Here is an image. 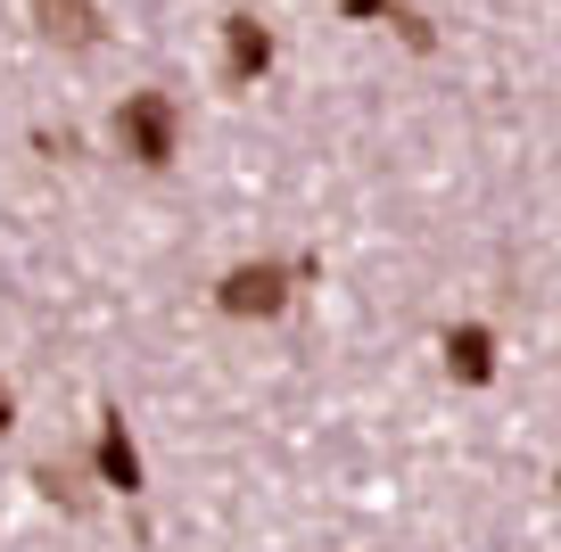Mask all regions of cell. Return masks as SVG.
Returning <instances> with one entry per match:
<instances>
[{"mask_svg":"<svg viewBox=\"0 0 561 552\" xmlns=\"http://www.w3.org/2000/svg\"><path fill=\"white\" fill-rule=\"evenodd\" d=\"M116 149L133 157V165H174V149H182V107H174V91H133V100L116 107Z\"/></svg>","mask_w":561,"mask_h":552,"instance_id":"obj_1","label":"cell"},{"mask_svg":"<svg viewBox=\"0 0 561 552\" xmlns=\"http://www.w3.org/2000/svg\"><path fill=\"white\" fill-rule=\"evenodd\" d=\"M289 289H298V264L256 256V264H231V273L215 280V306H224L231 322H273V313L289 306Z\"/></svg>","mask_w":561,"mask_h":552,"instance_id":"obj_2","label":"cell"},{"mask_svg":"<svg viewBox=\"0 0 561 552\" xmlns=\"http://www.w3.org/2000/svg\"><path fill=\"white\" fill-rule=\"evenodd\" d=\"M264 67H273V34H264L256 18H231V25H224V83L248 91Z\"/></svg>","mask_w":561,"mask_h":552,"instance_id":"obj_3","label":"cell"},{"mask_svg":"<svg viewBox=\"0 0 561 552\" xmlns=\"http://www.w3.org/2000/svg\"><path fill=\"white\" fill-rule=\"evenodd\" d=\"M446 371H455L462 388H488L495 380V330L488 322H455L446 330Z\"/></svg>","mask_w":561,"mask_h":552,"instance_id":"obj_4","label":"cell"},{"mask_svg":"<svg viewBox=\"0 0 561 552\" xmlns=\"http://www.w3.org/2000/svg\"><path fill=\"white\" fill-rule=\"evenodd\" d=\"M91 470H100L107 486H124V495H140V453H133V437H124V413H116V404L100 413V446H91Z\"/></svg>","mask_w":561,"mask_h":552,"instance_id":"obj_5","label":"cell"},{"mask_svg":"<svg viewBox=\"0 0 561 552\" xmlns=\"http://www.w3.org/2000/svg\"><path fill=\"white\" fill-rule=\"evenodd\" d=\"M34 25L58 50H91V42H100V9H91V0H34Z\"/></svg>","mask_w":561,"mask_h":552,"instance_id":"obj_6","label":"cell"},{"mask_svg":"<svg viewBox=\"0 0 561 552\" xmlns=\"http://www.w3.org/2000/svg\"><path fill=\"white\" fill-rule=\"evenodd\" d=\"M339 18H347V25H380V18H388L404 42H413V50H430V42H438L430 25L413 18V9H404V0H339Z\"/></svg>","mask_w":561,"mask_h":552,"instance_id":"obj_7","label":"cell"},{"mask_svg":"<svg viewBox=\"0 0 561 552\" xmlns=\"http://www.w3.org/2000/svg\"><path fill=\"white\" fill-rule=\"evenodd\" d=\"M34 486H42L50 503H67V511H91V495L75 486V462H42V470H34Z\"/></svg>","mask_w":561,"mask_h":552,"instance_id":"obj_8","label":"cell"},{"mask_svg":"<svg viewBox=\"0 0 561 552\" xmlns=\"http://www.w3.org/2000/svg\"><path fill=\"white\" fill-rule=\"evenodd\" d=\"M18 429V396H9V388H0V437Z\"/></svg>","mask_w":561,"mask_h":552,"instance_id":"obj_9","label":"cell"},{"mask_svg":"<svg viewBox=\"0 0 561 552\" xmlns=\"http://www.w3.org/2000/svg\"><path fill=\"white\" fill-rule=\"evenodd\" d=\"M553 486H561V470H553Z\"/></svg>","mask_w":561,"mask_h":552,"instance_id":"obj_10","label":"cell"}]
</instances>
